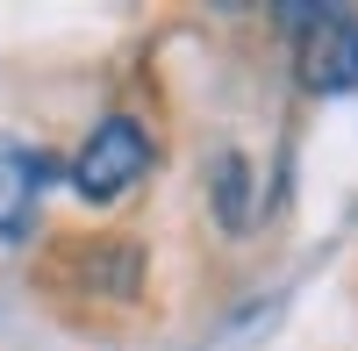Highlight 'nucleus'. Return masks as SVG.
<instances>
[{
  "label": "nucleus",
  "instance_id": "f257e3e1",
  "mask_svg": "<svg viewBox=\"0 0 358 351\" xmlns=\"http://www.w3.org/2000/svg\"><path fill=\"white\" fill-rule=\"evenodd\" d=\"M151 165H158L151 129H143L136 115H101V122L86 129V143L72 151L65 180H72V194L86 208H115V201H129L143 180H151Z\"/></svg>",
  "mask_w": 358,
  "mask_h": 351
},
{
  "label": "nucleus",
  "instance_id": "7ed1b4c3",
  "mask_svg": "<svg viewBox=\"0 0 358 351\" xmlns=\"http://www.w3.org/2000/svg\"><path fill=\"white\" fill-rule=\"evenodd\" d=\"M50 273L65 280L79 301L129 308V301L143 294V273H151V258H143L136 237H72V244H57Z\"/></svg>",
  "mask_w": 358,
  "mask_h": 351
},
{
  "label": "nucleus",
  "instance_id": "f03ea898",
  "mask_svg": "<svg viewBox=\"0 0 358 351\" xmlns=\"http://www.w3.org/2000/svg\"><path fill=\"white\" fill-rule=\"evenodd\" d=\"M280 29H294V86L308 101L358 94V15L351 8H280Z\"/></svg>",
  "mask_w": 358,
  "mask_h": 351
},
{
  "label": "nucleus",
  "instance_id": "39448f33",
  "mask_svg": "<svg viewBox=\"0 0 358 351\" xmlns=\"http://www.w3.org/2000/svg\"><path fill=\"white\" fill-rule=\"evenodd\" d=\"M208 215H215L222 237H244L258 222V165L236 151V143H222V151L208 158Z\"/></svg>",
  "mask_w": 358,
  "mask_h": 351
},
{
  "label": "nucleus",
  "instance_id": "20e7f679",
  "mask_svg": "<svg viewBox=\"0 0 358 351\" xmlns=\"http://www.w3.org/2000/svg\"><path fill=\"white\" fill-rule=\"evenodd\" d=\"M57 158L29 151V143H0V244H22L36 229V208H43V187L57 180Z\"/></svg>",
  "mask_w": 358,
  "mask_h": 351
}]
</instances>
